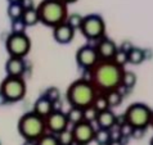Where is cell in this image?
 <instances>
[{
	"mask_svg": "<svg viewBox=\"0 0 153 145\" xmlns=\"http://www.w3.org/2000/svg\"><path fill=\"white\" fill-rule=\"evenodd\" d=\"M27 86L23 77L7 76L0 84V94L8 100V103L21 101L26 95Z\"/></svg>",
	"mask_w": 153,
	"mask_h": 145,
	"instance_id": "8992f818",
	"label": "cell"
},
{
	"mask_svg": "<svg viewBox=\"0 0 153 145\" xmlns=\"http://www.w3.org/2000/svg\"><path fill=\"white\" fill-rule=\"evenodd\" d=\"M54 110V104L53 101H50L48 98H45L44 95H41L40 98H37V100L33 104V112L37 113L39 116L46 118Z\"/></svg>",
	"mask_w": 153,
	"mask_h": 145,
	"instance_id": "2e32d148",
	"label": "cell"
},
{
	"mask_svg": "<svg viewBox=\"0 0 153 145\" xmlns=\"http://www.w3.org/2000/svg\"><path fill=\"white\" fill-rule=\"evenodd\" d=\"M45 122H46V130H48V132H52V134H56V135H58L63 130L68 129L70 126L67 113L62 112V110H53L45 118Z\"/></svg>",
	"mask_w": 153,
	"mask_h": 145,
	"instance_id": "8fae6325",
	"label": "cell"
},
{
	"mask_svg": "<svg viewBox=\"0 0 153 145\" xmlns=\"http://www.w3.org/2000/svg\"><path fill=\"white\" fill-rule=\"evenodd\" d=\"M127 57H129L130 64L138 66V64H142V63L144 62V59L147 58V54H146V50L144 49L138 48V46H134V48L130 50V53L127 54Z\"/></svg>",
	"mask_w": 153,
	"mask_h": 145,
	"instance_id": "ac0fdd59",
	"label": "cell"
},
{
	"mask_svg": "<svg viewBox=\"0 0 153 145\" xmlns=\"http://www.w3.org/2000/svg\"><path fill=\"white\" fill-rule=\"evenodd\" d=\"M0 145H1V141H0Z\"/></svg>",
	"mask_w": 153,
	"mask_h": 145,
	"instance_id": "ee69618b",
	"label": "cell"
},
{
	"mask_svg": "<svg viewBox=\"0 0 153 145\" xmlns=\"http://www.w3.org/2000/svg\"><path fill=\"white\" fill-rule=\"evenodd\" d=\"M76 30L74 27H71L67 22H63L58 26L53 27V39L56 40V42L61 45H66L74 40Z\"/></svg>",
	"mask_w": 153,
	"mask_h": 145,
	"instance_id": "7c38bea8",
	"label": "cell"
},
{
	"mask_svg": "<svg viewBox=\"0 0 153 145\" xmlns=\"http://www.w3.org/2000/svg\"><path fill=\"white\" fill-rule=\"evenodd\" d=\"M21 4H22V7H23L25 10H26V9H31V8L35 7V0H22Z\"/></svg>",
	"mask_w": 153,
	"mask_h": 145,
	"instance_id": "e575fe53",
	"label": "cell"
},
{
	"mask_svg": "<svg viewBox=\"0 0 153 145\" xmlns=\"http://www.w3.org/2000/svg\"><path fill=\"white\" fill-rule=\"evenodd\" d=\"M72 134L75 138V145L76 144H90L91 141H94L95 139V127L91 122L82 121L80 123L72 126Z\"/></svg>",
	"mask_w": 153,
	"mask_h": 145,
	"instance_id": "30bf717a",
	"label": "cell"
},
{
	"mask_svg": "<svg viewBox=\"0 0 153 145\" xmlns=\"http://www.w3.org/2000/svg\"><path fill=\"white\" fill-rule=\"evenodd\" d=\"M146 130L147 129H134L133 134H131V138L133 139H143L144 134H146Z\"/></svg>",
	"mask_w": 153,
	"mask_h": 145,
	"instance_id": "836d02e7",
	"label": "cell"
},
{
	"mask_svg": "<svg viewBox=\"0 0 153 145\" xmlns=\"http://www.w3.org/2000/svg\"><path fill=\"white\" fill-rule=\"evenodd\" d=\"M98 110L94 105H90V107H86L84 108V121H88V122H91L94 123L97 121V117H98Z\"/></svg>",
	"mask_w": 153,
	"mask_h": 145,
	"instance_id": "f1b7e54d",
	"label": "cell"
},
{
	"mask_svg": "<svg viewBox=\"0 0 153 145\" xmlns=\"http://www.w3.org/2000/svg\"><path fill=\"white\" fill-rule=\"evenodd\" d=\"M62 1H65L66 4H72V3H75V1H77V0H62Z\"/></svg>",
	"mask_w": 153,
	"mask_h": 145,
	"instance_id": "f35d334b",
	"label": "cell"
},
{
	"mask_svg": "<svg viewBox=\"0 0 153 145\" xmlns=\"http://www.w3.org/2000/svg\"><path fill=\"white\" fill-rule=\"evenodd\" d=\"M67 118L70 121V125H76L84 121V109L80 107H71L67 112Z\"/></svg>",
	"mask_w": 153,
	"mask_h": 145,
	"instance_id": "ffe728a7",
	"label": "cell"
},
{
	"mask_svg": "<svg viewBox=\"0 0 153 145\" xmlns=\"http://www.w3.org/2000/svg\"><path fill=\"white\" fill-rule=\"evenodd\" d=\"M133 48H134V45H133V42L131 41H122L121 45L118 46V49L122 50V52H125V53H127V54L130 53V50Z\"/></svg>",
	"mask_w": 153,
	"mask_h": 145,
	"instance_id": "d6a6232c",
	"label": "cell"
},
{
	"mask_svg": "<svg viewBox=\"0 0 153 145\" xmlns=\"http://www.w3.org/2000/svg\"><path fill=\"white\" fill-rule=\"evenodd\" d=\"M37 145H61L58 136L52 132H45L41 138L37 140Z\"/></svg>",
	"mask_w": 153,
	"mask_h": 145,
	"instance_id": "cb8c5ba5",
	"label": "cell"
},
{
	"mask_svg": "<svg viewBox=\"0 0 153 145\" xmlns=\"http://www.w3.org/2000/svg\"><path fill=\"white\" fill-rule=\"evenodd\" d=\"M76 145H88V144H76Z\"/></svg>",
	"mask_w": 153,
	"mask_h": 145,
	"instance_id": "7bdbcfd3",
	"label": "cell"
},
{
	"mask_svg": "<svg viewBox=\"0 0 153 145\" xmlns=\"http://www.w3.org/2000/svg\"><path fill=\"white\" fill-rule=\"evenodd\" d=\"M151 126L153 127V114H152V121H151Z\"/></svg>",
	"mask_w": 153,
	"mask_h": 145,
	"instance_id": "b9f144b4",
	"label": "cell"
},
{
	"mask_svg": "<svg viewBox=\"0 0 153 145\" xmlns=\"http://www.w3.org/2000/svg\"><path fill=\"white\" fill-rule=\"evenodd\" d=\"M4 104H8V100L0 94V105H4Z\"/></svg>",
	"mask_w": 153,
	"mask_h": 145,
	"instance_id": "74e56055",
	"label": "cell"
},
{
	"mask_svg": "<svg viewBox=\"0 0 153 145\" xmlns=\"http://www.w3.org/2000/svg\"><path fill=\"white\" fill-rule=\"evenodd\" d=\"M80 32L90 41H98L105 36V22L99 14H88L84 17V22Z\"/></svg>",
	"mask_w": 153,
	"mask_h": 145,
	"instance_id": "52a82bcc",
	"label": "cell"
},
{
	"mask_svg": "<svg viewBox=\"0 0 153 145\" xmlns=\"http://www.w3.org/2000/svg\"><path fill=\"white\" fill-rule=\"evenodd\" d=\"M84 17L85 16L80 14V13H71L67 17L66 22L68 23L71 27H74L75 30H80V27H81V24L84 22Z\"/></svg>",
	"mask_w": 153,
	"mask_h": 145,
	"instance_id": "484cf974",
	"label": "cell"
},
{
	"mask_svg": "<svg viewBox=\"0 0 153 145\" xmlns=\"http://www.w3.org/2000/svg\"><path fill=\"white\" fill-rule=\"evenodd\" d=\"M94 141H97L98 145H108V143L111 141V131L98 127V130L95 131Z\"/></svg>",
	"mask_w": 153,
	"mask_h": 145,
	"instance_id": "603a6c76",
	"label": "cell"
},
{
	"mask_svg": "<svg viewBox=\"0 0 153 145\" xmlns=\"http://www.w3.org/2000/svg\"><path fill=\"white\" fill-rule=\"evenodd\" d=\"M95 122L99 129L111 130L114 126H117V116L113 113V110L111 108H108V109L102 110V112L98 113Z\"/></svg>",
	"mask_w": 153,
	"mask_h": 145,
	"instance_id": "9a60e30c",
	"label": "cell"
},
{
	"mask_svg": "<svg viewBox=\"0 0 153 145\" xmlns=\"http://www.w3.org/2000/svg\"><path fill=\"white\" fill-rule=\"evenodd\" d=\"M99 94L95 85L90 80L86 78H79L74 81L66 92L67 101L71 107H80V108H86L94 104V100L97 95Z\"/></svg>",
	"mask_w": 153,
	"mask_h": 145,
	"instance_id": "7a4b0ae2",
	"label": "cell"
},
{
	"mask_svg": "<svg viewBox=\"0 0 153 145\" xmlns=\"http://www.w3.org/2000/svg\"><path fill=\"white\" fill-rule=\"evenodd\" d=\"M68 4L62 0H42L37 5L40 22L50 28L66 22L68 17Z\"/></svg>",
	"mask_w": 153,
	"mask_h": 145,
	"instance_id": "3957f363",
	"label": "cell"
},
{
	"mask_svg": "<svg viewBox=\"0 0 153 145\" xmlns=\"http://www.w3.org/2000/svg\"><path fill=\"white\" fill-rule=\"evenodd\" d=\"M108 145H124V141L122 140H111Z\"/></svg>",
	"mask_w": 153,
	"mask_h": 145,
	"instance_id": "d590c367",
	"label": "cell"
},
{
	"mask_svg": "<svg viewBox=\"0 0 153 145\" xmlns=\"http://www.w3.org/2000/svg\"><path fill=\"white\" fill-rule=\"evenodd\" d=\"M45 98H48L50 101H53V103H56V101L61 100V91H59V89L56 87V86H50L48 87L46 90L44 91L42 94Z\"/></svg>",
	"mask_w": 153,
	"mask_h": 145,
	"instance_id": "83f0119b",
	"label": "cell"
},
{
	"mask_svg": "<svg viewBox=\"0 0 153 145\" xmlns=\"http://www.w3.org/2000/svg\"><path fill=\"white\" fill-rule=\"evenodd\" d=\"M118 127H120L122 138H131V134H133V130H134L133 126L129 125L127 122H125V123H122V125L118 126Z\"/></svg>",
	"mask_w": 153,
	"mask_h": 145,
	"instance_id": "1f68e13d",
	"label": "cell"
},
{
	"mask_svg": "<svg viewBox=\"0 0 153 145\" xmlns=\"http://www.w3.org/2000/svg\"><path fill=\"white\" fill-rule=\"evenodd\" d=\"M23 12H25V9L21 3H9L8 9H7V14L10 21H14V19L22 18Z\"/></svg>",
	"mask_w": 153,
	"mask_h": 145,
	"instance_id": "44dd1931",
	"label": "cell"
},
{
	"mask_svg": "<svg viewBox=\"0 0 153 145\" xmlns=\"http://www.w3.org/2000/svg\"><path fill=\"white\" fill-rule=\"evenodd\" d=\"M91 82L95 85L99 92H107L121 86L124 75V67L118 66L112 59H100L97 66L90 70Z\"/></svg>",
	"mask_w": 153,
	"mask_h": 145,
	"instance_id": "6da1fadb",
	"label": "cell"
},
{
	"mask_svg": "<svg viewBox=\"0 0 153 145\" xmlns=\"http://www.w3.org/2000/svg\"><path fill=\"white\" fill-rule=\"evenodd\" d=\"M22 19L26 23L27 27H32V26H36L37 23H40V14H39V10H37V7H33L31 9L25 10Z\"/></svg>",
	"mask_w": 153,
	"mask_h": 145,
	"instance_id": "e0dca14e",
	"label": "cell"
},
{
	"mask_svg": "<svg viewBox=\"0 0 153 145\" xmlns=\"http://www.w3.org/2000/svg\"><path fill=\"white\" fill-rule=\"evenodd\" d=\"M97 108L98 112H102V110H105L109 108V104H108V100H107V96H105L104 92H99L94 100V104H93Z\"/></svg>",
	"mask_w": 153,
	"mask_h": 145,
	"instance_id": "4316f807",
	"label": "cell"
},
{
	"mask_svg": "<svg viewBox=\"0 0 153 145\" xmlns=\"http://www.w3.org/2000/svg\"><path fill=\"white\" fill-rule=\"evenodd\" d=\"M26 28H27V26H26V23L23 22L22 18L10 21V32L22 33V32H26Z\"/></svg>",
	"mask_w": 153,
	"mask_h": 145,
	"instance_id": "f546056e",
	"label": "cell"
},
{
	"mask_svg": "<svg viewBox=\"0 0 153 145\" xmlns=\"http://www.w3.org/2000/svg\"><path fill=\"white\" fill-rule=\"evenodd\" d=\"M149 145H153V136H152V139H151V141H149Z\"/></svg>",
	"mask_w": 153,
	"mask_h": 145,
	"instance_id": "60d3db41",
	"label": "cell"
},
{
	"mask_svg": "<svg viewBox=\"0 0 153 145\" xmlns=\"http://www.w3.org/2000/svg\"><path fill=\"white\" fill-rule=\"evenodd\" d=\"M22 145H37V140H25Z\"/></svg>",
	"mask_w": 153,
	"mask_h": 145,
	"instance_id": "8d00e7d4",
	"label": "cell"
},
{
	"mask_svg": "<svg viewBox=\"0 0 153 145\" xmlns=\"http://www.w3.org/2000/svg\"><path fill=\"white\" fill-rule=\"evenodd\" d=\"M5 49L9 57L26 58L30 50H31V40H30L26 32H10L5 40Z\"/></svg>",
	"mask_w": 153,
	"mask_h": 145,
	"instance_id": "ba28073f",
	"label": "cell"
},
{
	"mask_svg": "<svg viewBox=\"0 0 153 145\" xmlns=\"http://www.w3.org/2000/svg\"><path fill=\"white\" fill-rule=\"evenodd\" d=\"M7 76H16V77H23L26 72V62L25 58L19 57H9L5 63Z\"/></svg>",
	"mask_w": 153,
	"mask_h": 145,
	"instance_id": "5bb4252c",
	"label": "cell"
},
{
	"mask_svg": "<svg viewBox=\"0 0 153 145\" xmlns=\"http://www.w3.org/2000/svg\"><path fill=\"white\" fill-rule=\"evenodd\" d=\"M99 61H100V58L95 49V45L94 46L84 45L76 53V63L84 71L93 70Z\"/></svg>",
	"mask_w": 153,
	"mask_h": 145,
	"instance_id": "9c48e42d",
	"label": "cell"
},
{
	"mask_svg": "<svg viewBox=\"0 0 153 145\" xmlns=\"http://www.w3.org/2000/svg\"><path fill=\"white\" fill-rule=\"evenodd\" d=\"M8 3H21L22 0H7Z\"/></svg>",
	"mask_w": 153,
	"mask_h": 145,
	"instance_id": "ab89813d",
	"label": "cell"
},
{
	"mask_svg": "<svg viewBox=\"0 0 153 145\" xmlns=\"http://www.w3.org/2000/svg\"><path fill=\"white\" fill-rule=\"evenodd\" d=\"M112 61H113V62H116L118 66L124 67L126 63H129V57H127V53H125V52H122V50L118 49V50H117V53L114 54V57H113Z\"/></svg>",
	"mask_w": 153,
	"mask_h": 145,
	"instance_id": "4dcf8cb0",
	"label": "cell"
},
{
	"mask_svg": "<svg viewBox=\"0 0 153 145\" xmlns=\"http://www.w3.org/2000/svg\"><path fill=\"white\" fill-rule=\"evenodd\" d=\"M95 49L98 54H99L100 59H113L114 54L117 53L118 46L112 39L109 37H102L98 41H95Z\"/></svg>",
	"mask_w": 153,
	"mask_h": 145,
	"instance_id": "4fadbf2b",
	"label": "cell"
},
{
	"mask_svg": "<svg viewBox=\"0 0 153 145\" xmlns=\"http://www.w3.org/2000/svg\"><path fill=\"white\" fill-rule=\"evenodd\" d=\"M18 132L25 140H39L46 130L45 118L39 116L37 113L28 112L25 113L18 121Z\"/></svg>",
	"mask_w": 153,
	"mask_h": 145,
	"instance_id": "277c9868",
	"label": "cell"
},
{
	"mask_svg": "<svg viewBox=\"0 0 153 145\" xmlns=\"http://www.w3.org/2000/svg\"><path fill=\"white\" fill-rule=\"evenodd\" d=\"M137 75L134 73L133 71H125L124 75H122V80H121V86L126 89V90H130L133 89L135 85H137Z\"/></svg>",
	"mask_w": 153,
	"mask_h": 145,
	"instance_id": "7402d4cb",
	"label": "cell"
},
{
	"mask_svg": "<svg viewBox=\"0 0 153 145\" xmlns=\"http://www.w3.org/2000/svg\"><path fill=\"white\" fill-rule=\"evenodd\" d=\"M57 136L61 145H75V138H74V134H72V130L66 129L62 132H59Z\"/></svg>",
	"mask_w": 153,
	"mask_h": 145,
	"instance_id": "d4e9b609",
	"label": "cell"
},
{
	"mask_svg": "<svg viewBox=\"0 0 153 145\" xmlns=\"http://www.w3.org/2000/svg\"><path fill=\"white\" fill-rule=\"evenodd\" d=\"M153 110L144 103H134L127 107L124 116L125 121L134 129H148L151 126Z\"/></svg>",
	"mask_w": 153,
	"mask_h": 145,
	"instance_id": "5b68a950",
	"label": "cell"
},
{
	"mask_svg": "<svg viewBox=\"0 0 153 145\" xmlns=\"http://www.w3.org/2000/svg\"><path fill=\"white\" fill-rule=\"evenodd\" d=\"M105 96H107L109 108H116V107H120L122 100H124V94L121 92L120 89H114V90H109L107 92H104Z\"/></svg>",
	"mask_w": 153,
	"mask_h": 145,
	"instance_id": "d6986e66",
	"label": "cell"
}]
</instances>
